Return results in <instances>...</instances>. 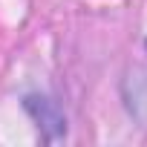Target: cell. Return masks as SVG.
Wrapping results in <instances>:
<instances>
[{"label":"cell","instance_id":"obj_1","mask_svg":"<svg viewBox=\"0 0 147 147\" xmlns=\"http://www.w3.org/2000/svg\"><path fill=\"white\" fill-rule=\"evenodd\" d=\"M26 110L32 113V118L38 121V127H55V133L61 136L63 130H66V118L61 115V110L55 107V101H49V98H43V95H29L26 101Z\"/></svg>","mask_w":147,"mask_h":147}]
</instances>
